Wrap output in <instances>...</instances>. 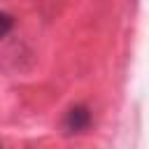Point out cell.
Wrapping results in <instances>:
<instances>
[{"label": "cell", "mask_w": 149, "mask_h": 149, "mask_svg": "<svg viewBox=\"0 0 149 149\" xmlns=\"http://www.w3.org/2000/svg\"><path fill=\"white\" fill-rule=\"evenodd\" d=\"M88 126H91V109H88L84 102L72 105V107L65 112V116H63V130H65L68 135L84 133Z\"/></svg>", "instance_id": "obj_1"}, {"label": "cell", "mask_w": 149, "mask_h": 149, "mask_svg": "<svg viewBox=\"0 0 149 149\" xmlns=\"http://www.w3.org/2000/svg\"><path fill=\"white\" fill-rule=\"evenodd\" d=\"M12 28H14V16L9 12H2L0 9V40H5L12 33Z\"/></svg>", "instance_id": "obj_2"}, {"label": "cell", "mask_w": 149, "mask_h": 149, "mask_svg": "<svg viewBox=\"0 0 149 149\" xmlns=\"http://www.w3.org/2000/svg\"><path fill=\"white\" fill-rule=\"evenodd\" d=\"M0 149H2V147H0Z\"/></svg>", "instance_id": "obj_3"}]
</instances>
